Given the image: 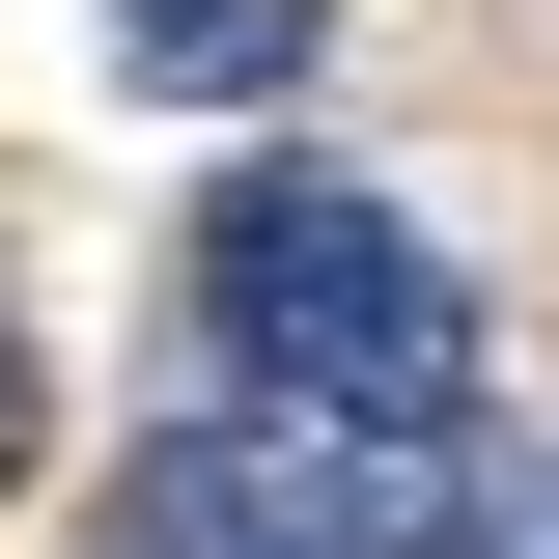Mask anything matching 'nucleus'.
<instances>
[{
  "label": "nucleus",
  "instance_id": "obj_1",
  "mask_svg": "<svg viewBox=\"0 0 559 559\" xmlns=\"http://www.w3.org/2000/svg\"><path fill=\"white\" fill-rule=\"evenodd\" d=\"M197 364L252 419H308V448H448L476 419V280L364 168H224L197 197Z\"/></svg>",
  "mask_w": 559,
  "mask_h": 559
},
{
  "label": "nucleus",
  "instance_id": "obj_2",
  "mask_svg": "<svg viewBox=\"0 0 559 559\" xmlns=\"http://www.w3.org/2000/svg\"><path fill=\"white\" fill-rule=\"evenodd\" d=\"M112 559H364V448H308V419L197 392V419L112 476Z\"/></svg>",
  "mask_w": 559,
  "mask_h": 559
},
{
  "label": "nucleus",
  "instance_id": "obj_3",
  "mask_svg": "<svg viewBox=\"0 0 559 559\" xmlns=\"http://www.w3.org/2000/svg\"><path fill=\"white\" fill-rule=\"evenodd\" d=\"M112 57L224 84V112H280V84H308V0H112Z\"/></svg>",
  "mask_w": 559,
  "mask_h": 559
},
{
  "label": "nucleus",
  "instance_id": "obj_4",
  "mask_svg": "<svg viewBox=\"0 0 559 559\" xmlns=\"http://www.w3.org/2000/svg\"><path fill=\"white\" fill-rule=\"evenodd\" d=\"M28 448H57V364H28V280H0V503H28Z\"/></svg>",
  "mask_w": 559,
  "mask_h": 559
}]
</instances>
